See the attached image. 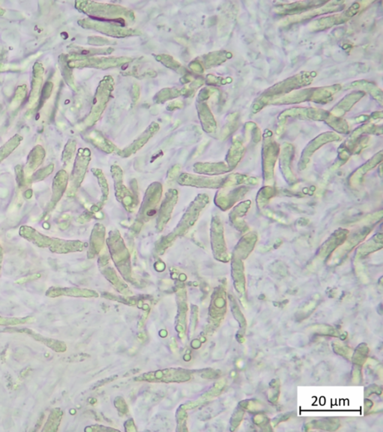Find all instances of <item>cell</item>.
I'll return each mask as SVG.
<instances>
[{"label":"cell","mask_w":383,"mask_h":432,"mask_svg":"<svg viewBox=\"0 0 383 432\" xmlns=\"http://www.w3.org/2000/svg\"><path fill=\"white\" fill-rule=\"evenodd\" d=\"M20 233L24 238L27 239L29 241L33 242L35 244L37 245L39 247L50 246L52 241H53V239L42 235L37 230L33 229V227H27V226L21 227Z\"/></svg>","instance_id":"obj_1"},{"label":"cell","mask_w":383,"mask_h":432,"mask_svg":"<svg viewBox=\"0 0 383 432\" xmlns=\"http://www.w3.org/2000/svg\"><path fill=\"white\" fill-rule=\"evenodd\" d=\"M32 194H33L32 190H28V191H26L25 197H27V199H29V198L32 197Z\"/></svg>","instance_id":"obj_4"},{"label":"cell","mask_w":383,"mask_h":432,"mask_svg":"<svg viewBox=\"0 0 383 432\" xmlns=\"http://www.w3.org/2000/svg\"><path fill=\"white\" fill-rule=\"evenodd\" d=\"M63 171L59 173L53 181V196H52V203L53 205L61 199L63 193L66 191V185H67V175Z\"/></svg>","instance_id":"obj_2"},{"label":"cell","mask_w":383,"mask_h":432,"mask_svg":"<svg viewBox=\"0 0 383 432\" xmlns=\"http://www.w3.org/2000/svg\"><path fill=\"white\" fill-rule=\"evenodd\" d=\"M2 260V248L0 247V269H1V263Z\"/></svg>","instance_id":"obj_5"},{"label":"cell","mask_w":383,"mask_h":432,"mask_svg":"<svg viewBox=\"0 0 383 432\" xmlns=\"http://www.w3.org/2000/svg\"><path fill=\"white\" fill-rule=\"evenodd\" d=\"M50 251L57 253H68L73 251L82 250V243L80 242L65 241V240L53 239L50 245Z\"/></svg>","instance_id":"obj_3"}]
</instances>
